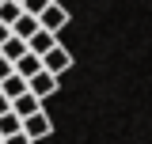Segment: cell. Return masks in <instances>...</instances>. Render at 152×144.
Here are the masks:
<instances>
[{"label":"cell","mask_w":152,"mask_h":144,"mask_svg":"<svg viewBox=\"0 0 152 144\" xmlns=\"http://www.w3.org/2000/svg\"><path fill=\"white\" fill-rule=\"evenodd\" d=\"M34 19H38V27H42V31H50V34H57V31H65V27H69V12H65L57 0H50Z\"/></svg>","instance_id":"1"},{"label":"cell","mask_w":152,"mask_h":144,"mask_svg":"<svg viewBox=\"0 0 152 144\" xmlns=\"http://www.w3.org/2000/svg\"><path fill=\"white\" fill-rule=\"evenodd\" d=\"M57 84H61V76H53V72H46V68H38L34 76H27V91L34 95V99H50V95H57Z\"/></svg>","instance_id":"2"},{"label":"cell","mask_w":152,"mask_h":144,"mask_svg":"<svg viewBox=\"0 0 152 144\" xmlns=\"http://www.w3.org/2000/svg\"><path fill=\"white\" fill-rule=\"evenodd\" d=\"M23 133H27L34 144H38V140H46V137L53 133V121H50V114H46V110H34V114H27V118H23Z\"/></svg>","instance_id":"3"},{"label":"cell","mask_w":152,"mask_h":144,"mask_svg":"<svg viewBox=\"0 0 152 144\" xmlns=\"http://www.w3.org/2000/svg\"><path fill=\"white\" fill-rule=\"evenodd\" d=\"M42 68H46V72H53V76H61V72H69V68H72V53H69V49L57 42V46H50V49L42 53Z\"/></svg>","instance_id":"4"},{"label":"cell","mask_w":152,"mask_h":144,"mask_svg":"<svg viewBox=\"0 0 152 144\" xmlns=\"http://www.w3.org/2000/svg\"><path fill=\"white\" fill-rule=\"evenodd\" d=\"M38 68H42V57H38V53H31V49H27V53H19L15 61H12V72H19L23 80H27V76H34Z\"/></svg>","instance_id":"5"},{"label":"cell","mask_w":152,"mask_h":144,"mask_svg":"<svg viewBox=\"0 0 152 144\" xmlns=\"http://www.w3.org/2000/svg\"><path fill=\"white\" fill-rule=\"evenodd\" d=\"M34 110H42V99H34L31 91H23V95L12 99V114H15V118H27V114H34Z\"/></svg>","instance_id":"6"},{"label":"cell","mask_w":152,"mask_h":144,"mask_svg":"<svg viewBox=\"0 0 152 144\" xmlns=\"http://www.w3.org/2000/svg\"><path fill=\"white\" fill-rule=\"evenodd\" d=\"M50 46H57V34H50V31H42V27H38L34 34L27 38V49H31V53H46V49H50Z\"/></svg>","instance_id":"7"},{"label":"cell","mask_w":152,"mask_h":144,"mask_svg":"<svg viewBox=\"0 0 152 144\" xmlns=\"http://www.w3.org/2000/svg\"><path fill=\"white\" fill-rule=\"evenodd\" d=\"M23 91H27V80H23L19 72H8V76L0 80V95H4V99H15V95H23Z\"/></svg>","instance_id":"8"},{"label":"cell","mask_w":152,"mask_h":144,"mask_svg":"<svg viewBox=\"0 0 152 144\" xmlns=\"http://www.w3.org/2000/svg\"><path fill=\"white\" fill-rule=\"evenodd\" d=\"M34 31H38V19H34V15H27V12H23L15 23H12V34H15V38H23V42L34 34Z\"/></svg>","instance_id":"9"},{"label":"cell","mask_w":152,"mask_h":144,"mask_svg":"<svg viewBox=\"0 0 152 144\" xmlns=\"http://www.w3.org/2000/svg\"><path fill=\"white\" fill-rule=\"evenodd\" d=\"M19 53H27V42L23 38H15V34H8L4 42H0V57H8V61H15Z\"/></svg>","instance_id":"10"},{"label":"cell","mask_w":152,"mask_h":144,"mask_svg":"<svg viewBox=\"0 0 152 144\" xmlns=\"http://www.w3.org/2000/svg\"><path fill=\"white\" fill-rule=\"evenodd\" d=\"M19 15H23V8H19L15 0H0V23H8V27H12Z\"/></svg>","instance_id":"11"},{"label":"cell","mask_w":152,"mask_h":144,"mask_svg":"<svg viewBox=\"0 0 152 144\" xmlns=\"http://www.w3.org/2000/svg\"><path fill=\"white\" fill-rule=\"evenodd\" d=\"M19 129H23V118H15L12 110L0 114V137H12V133H19Z\"/></svg>","instance_id":"12"},{"label":"cell","mask_w":152,"mask_h":144,"mask_svg":"<svg viewBox=\"0 0 152 144\" xmlns=\"http://www.w3.org/2000/svg\"><path fill=\"white\" fill-rule=\"evenodd\" d=\"M46 4H50V0H23V4H19V8H23V12H27V15H38V12H42V8H46Z\"/></svg>","instance_id":"13"},{"label":"cell","mask_w":152,"mask_h":144,"mask_svg":"<svg viewBox=\"0 0 152 144\" xmlns=\"http://www.w3.org/2000/svg\"><path fill=\"white\" fill-rule=\"evenodd\" d=\"M4 144H34V140H31V137L19 129V133H12V137H4Z\"/></svg>","instance_id":"14"},{"label":"cell","mask_w":152,"mask_h":144,"mask_svg":"<svg viewBox=\"0 0 152 144\" xmlns=\"http://www.w3.org/2000/svg\"><path fill=\"white\" fill-rule=\"evenodd\" d=\"M8 72H12V61H8V57H0V80H4Z\"/></svg>","instance_id":"15"},{"label":"cell","mask_w":152,"mask_h":144,"mask_svg":"<svg viewBox=\"0 0 152 144\" xmlns=\"http://www.w3.org/2000/svg\"><path fill=\"white\" fill-rule=\"evenodd\" d=\"M8 110H12V99H4V95H0V114H8Z\"/></svg>","instance_id":"16"},{"label":"cell","mask_w":152,"mask_h":144,"mask_svg":"<svg viewBox=\"0 0 152 144\" xmlns=\"http://www.w3.org/2000/svg\"><path fill=\"white\" fill-rule=\"evenodd\" d=\"M8 34H12V27H8V23H0V42H4Z\"/></svg>","instance_id":"17"},{"label":"cell","mask_w":152,"mask_h":144,"mask_svg":"<svg viewBox=\"0 0 152 144\" xmlns=\"http://www.w3.org/2000/svg\"><path fill=\"white\" fill-rule=\"evenodd\" d=\"M15 4H23V0H15Z\"/></svg>","instance_id":"18"},{"label":"cell","mask_w":152,"mask_h":144,"mask_svg":"<svg viewBox=\"0 0 152 144\" xmlns=\"http://www.w3.org/2000/svg\"><path fill=\"white\" fill-rule=\"evenodd\" d=\"M0 144H4V137H0Z\"/></svg>","instance_id":"19"}]
</instances>
